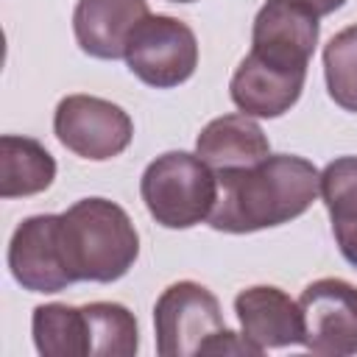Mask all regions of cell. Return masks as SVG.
<instances>
[{
  "label": "cell",
  "instance_id": "obj_5",
  "mask_svg": "<svg viewBox=\"0 0 357 357\" xmlns=\"http://www.w3.org/2000/svg\"><path fill=\"white\" fill-rule=\"evenodd\" d=\"M128 70L148 86L170 89L184 84L198 67V39L176 17H145L126 45Z\"/></svg>",
  "mask_w": 357,
  "mask_h": 357
},
{
  "label": "cell",
  "instance_id": "obj_19",
  "mask_svg": "<svg viewBox=\"0 0 357 357\" xmlns=\"http://www.w3.org/2000/svg\"><path fill=\"white\" fill-rule=\"evenodd\" d=\"M296 3H301L307 11H312L315 17H326V14H332V11H337L346 0H296Z\"/></svg>",
  "mask_w": 357,
  "mask_h": 357
},
{
  "label": "cell",
  "instance_id": "obj_20",
  "mask_svg": "<svg viewBox=\"0 0 357 357\" xmlns=\"http://www.w3.org/2000/svg\"><path fill=\"white\" fill-rule=\"evenodd\" d=\"M173 3H192V0H173Z\"/></svg>",
  "mask_w": 357,
  "mask_h": 357
},
{
  "label": "cell",
  "instance_id": "obj_2",
  "mask_svg": "<svg viewBox=\"0 0 357 357\" xmlns=\"http://www.w3.org/2000/svg\"><path fill=\"white\" fill-rule=\"evenodd\" d=\"M61 248L73 282H114L139 254V234L123 206L81 198L61 212Z\"/></svg>",
  "mask_w": 357,
  "mask_h": 357
},
{
  "label": "cell",
  "instance_id": "obj_17",
  "mask_svg": "<svg viewBox=\"0 0 357 357\" xmlns=\"http://www.w3.org/2000/svg\"><path fill=\"white\" fill-rule=\"evenodd\" d=\"M89 321V354L98 357H134L139 349L137 318L114 301L84 304Z\"/></svg>",
  "mask_w": 357,
  "mask_h": 357
},
{
  "label": "cell",
  "instance_id": "obj_18",
  "mask_svg": "<svg viewBox=\"0 0 357 357\" xmlns=\"http://www.w3.org/2000/svg\"><path fill=\"white\" fill-rule=\"evenodd\" d=\"M324 75L329 98L346 109L357 112V25L337 31L324 47Z\"/></svg>",
  "mask_w": 357,
  "mask_h": 357
},
{
  "label": "cell",
  "instance_id": "obj_16",
  "mask_svg": "<svg viewBox=\"0 0 357 357\" xmlns=\"http://www.w3.org/2000/svg\"><path fill=\"white\" fill-rule=\"evenodd\" d=\"M36 351L45 357H86L89 354V321L84 307L39 304L31 318Z\"/></svg>",
  "mask_w": 357,
  "mask_h": 357
},
{
  "label": "cell",
  "instance_id": "obj_12",
  "mask_svg": "<svg viewBox=\"0 0 357 357\" xmlns=\"http://www.w3.org/2000/svg\"><path fill=\"white\" fill-rule=\"evenodd\" d=\"M145 17H151L145 0H78L73 11L75 42L95 59H123Z\"/></svg>",
  "mask_w": 357,
  "mask_h": 357
},
{
  "label": "cell",
  "instance_id": "obj_13",
  "mask_svg": "<svg viewBox=\"0 0 357 357\" xmlns=\"http://www.w3.org/2000/svg\"><path fill=\"white\" fill-rule=\"evenodd\" d=\"M195 153L218 173L251 167L271 156V142L248 114H223L204 126L195 139Z\"/></svg>",
  "mask_w": 357,
  "mask_h": 357
},
{
  "label": "cell",
  "instance_id": "obj_10",
  "mask_svg": "<svg viewBox=\"0 0 357 357\" xmlns=\"http://www.w3.org/2000/svg\"><path fill=\"white\" fill-rule=\"evenodd\" d=\"M307 70L287 67L257 53H248L229 84L234 106L248 117H279L284 114L304 89Z\"/></svg>",
  "mask_w": 357,
  "mask_h": 357
},
{
  "label": "cell",
  "instance_id": "obj_7",
  "mask_svg": "<svg viewBox=\"0 0 357 357\" xmlns=\"http://www.w3.org/2000/svg\"><path fill=\"white\" fill-rule=\"evenodd\" d=\"M304 346L315 354H357V287L343 279H318L304 287L301 298Z\"/></svg>",
  "mask_w": 357,
  "mask_h": 357
},
{
  "label": "cell",
  "instance_id": "obj_1",
  "mask_svg": "<svg viewBox=\"0 0 357 357\" xmlns=\"http://www.w3.org/2000/svg\"><path fill=\"white\" fill-rule=\"evenodd\" d=\"M321 190L312 162L290 153L268 156L251 167L218 173V201L209 215L215 231L248 234L304 215Z\"/></svg>",
  "mask_w": 357,
  "mask_h": 357
},
{
  "label": "cell",
  "instance_id": "obj_9",
  "mask_svg": "<svg viewBox=\"0 0 357 357\" xmlns=\"http://www.w3.org/2000/svg\"><path fill=\"white\" fill-rule=\"evenodd\" d=\"M318 45V17L296 0H268L251 31V53L287 64L304 67Z\"/></svg>",
  "mask_w": 357,
  "mask_h": 357
},
{
  "label": "cell",
  "instance_id": "obj_3",
  "mask_svg": "<svg viewBox=\"0 0 357 357\" xmlns=\"http://www.w3.org/2000/svg\"><path fill=\"white\" fill-rule=\"evenodd\" d=\"M139 192L159 226L190 229L212 215L218 201V176L198 153L170 151L145 167Z\"/></svg>",
  "mask_w": 357,
  "mask_h": 357
},
{
  "label": "cell",
  "instance_id": "obj_6",
  "mask_svg": "<svg viewBox=\"0 0 357 357\" xmlns=\"http://www.w3.org/2000/svg\"><path fill=\"white\" fill-rule=\"evenodd\" d=\"M53 131L75 156L106 162L131 145L134 123L112 100L95 95H67L56 106Z\"/></svg>",
  "mask_w": 357,
  "mask_h": 357
},
{
  "label": "cell",
  "instance_id": "obj_15",
  "mask_svg": "<svg viewBox=\"0 0 357 357\" xmlns=\"http://www.w3.org/2000/svg\"><path fill=\"white\" fill-rule=\"evenodd\" d=\"M321 198L340 254L357 268V156H340L321 170Z\"/></svg>",
  "mask_w": 357,
  "mask_h": 357
},
{
  "label": "cell",
  "instance_id": "obj_4",
  "mask_svg": "<svg viewBox=\"0 0 357 357\" xmlns=\"http://www.w3.org/2000/svg\"><path fill=\"white\" fill-rule=\"evenodd\" d=\"M156 351L162 357H192L204 354L212 337H218L226 324L220 301L198 282L170 284L153 307Z\"/></svg>",
  "mask_w": 357,
  "mask_h": 357
},
{
  "label": "cell",
  "instance_id": "obj_8",
  "mask_svg": "<svg viewBox=\"0 0 357 357\" xmlns=\"http://www.w3.org/2000/svg\"><path fill=\"white\" fill-rule=\"evenodd\" d=\"M8 268L31 293H59L73 284L61 248V215L25 218L11 234Z\"/></svg>",
  "mask_w": 357,
  "mask_h": 357
},
{
  "label": "cell",
  "instance_id": "obj_11",
  "mask_svg": "<svg viewBox=\"0 0 357 357\" xmlns=\"http://www.w3.org/2000/svg\"><path fill=\"white\" fill-rule=\"evenodd\" d=\"M234 312L240 321V335L257 349H282V346H304V318L298 301H293L284 290L271 284H254L237 293Z\"/></svg>",
  "mask_w": 357,
  "mask_h": 357
},
{
  "label": "cell",
  "instance_id": "obj_14",
  "mask_svg": "<svg viewBox=\"0 0 357 357\" xmlns=\"http://www.w3.org/2000/svg\"><path fill=\"white\" fill-rule=\"evenodd\" d=\"M56 178V162L42 142L31 137H0V195L25 198L47 190Z\"/></svg>",
  "mask_w": 357,
  "mask_h": 357
}]
</instances>
